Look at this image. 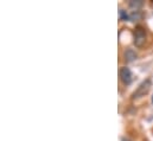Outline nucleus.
Returning a JSON list of instances; mask_svg holds the SVG:
<instances>
[{
	"label": "nucleus",
	"instance_id": "nucleus-1",
	"mask_svg": "<svg viewBox=\"0 0 153 141\" xmlns=\"http://www.w3.org/2000/svg\"><path fill=\"white\" fill-rule=\"evenodd\" d=\"M151 87H152V82H151V79H146V81H144V82L139 85V88L137 89V91L133 94V99H139V97L145 96V94L149 93V90H150Z\"/></svg>",
	"mask_w": 153,
	"mask_h": 141
},
{
	"label": "nucleus",
	"instance_id": "nucleus-2",
	"mask_svg": "<svg viewBox=\"0 0 153 141\" xmlns=\"http://www.w3.org/2000/svg\"><path fill=\"white\" fill-rule=\"evenodd\" d=\"M145 40H146V31L143 27H138L134 32V44H135V46H138V47L143 46Z\"/></svg>",
	"mask_w": 153,
	"mask_h": 141
},
{
	"label": "nucleus",
	"instance_id": "nucleus-3",
	"mask_svg": "<svg viewBox=\"0 0 153 141\" xmlns=\"http://www.w3.org/2000/svg\"><path fill=\"white\" fill-rule=\"evenodd\" d=\"M120 78H121V81H122V83L123 84H131L132 83V81H133V75H132V72L131 70L128 69V68H121L120 69Z\"/></svg>",
	"mask_w": 153,
	"mask_h": 141
},
{
	"label": "nucleus",
	"instance_id": "nucleus-4",
	"mask_svg": "<svg viewBox=\"0 0 153 141\" xmlns=\"http://www.w3.org/2000/svg\"><path fill=\"white\" fill-rule=\"evenodd\" d=\"M123 56H125V59H126L127 62H133L134 59H137V53H135V51L132 50V49L126 50Z\"/></svg>",
	"mask_w": 153,
	"mask_h": 141
},
{
	"label": "nucleus",
	"instance_id": "nucleus-5",
	"mask_svg": "<svg viewBox=\"0 0 153 141\" xmlns=\"http://www.w3.org/2000/svg\"><path fill=\"white\" fill-rule=\"evenodd\" d=\"M143 18V13H140L139 11H134L131 16H129V19L132 20V22H134V20H139V19H141Z\"/></svg>",
	"mask_w": 153,
	"mask_h": 141
},
{
	"label": "nucleus",
	"instance_id": "nucleus-6",
	"mask_svg": "<svg viewBox=\"0 0 153 141\" xmlns=\"http://www.w3.org/2000/svg\"><path fill=\"white\" fill-rule=\"evenodd\" d=\"M143 1L141 0H137V1H134V0H131L129 1V6L132 7V8H139V7H141L143 6Z\"/></svg>",
	"mask_w": 153,
	"mask_h": 141
},
{
	"label": "nucleus",
	"instance_id": "nucleus-7",
	"mask_svg": "<svg viewBox=\"0 0 153 141\" xmlns=\"http://www.w3.org/2000/svg\"><path fill=\"white\" fill-rule=\"evenodd\" d=\"M119 14H120V19H121V20H127V19H129L128 14H127L126 11H123V10H120V11H119Z\"/></svg>",
	"mask_w": 153,
	"mask_h": 141
},
{
	"label": "nucleus",
	"instance_id": "nucleus-8",
	"mask_svg": "<svg viewBox=\"0 0 153 141\" xmlns=\"http://www.w3.org/2000/svg\"><path fill=\"white\" fill-rule=\"evenodd\" d=\"M123 141H128V140H123Z\"/></svg>",
	"mask_w": 153,
	"mask_h": 141
}]
</instances>
